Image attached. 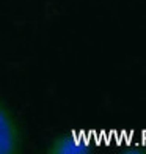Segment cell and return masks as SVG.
<instances>
[{
  "mask_svg": "<svg viewBox=\"0 0 146 154\" xmlns=\"http://www.w3.org/2000/svg\"><path fill=\"white\" fill-rule=\"evenodd\" d=\"M24 149V132L14 112L0 97V154H19Z\"/></svg>",
  "mask_w": 146,
  "mask_h": 154,
  "instance_id": "1",
  "label": "cell"
},
{
  "mask_svg": "<svg viewBox=\"0 0 146 154\" xmlns=\"http://www.w3.org/2000/svg\"><path fill=\"white\" fill-rule=\"evenodd\" d=\"M47 152L49 154H83L90 152L87 146L79 145L77 135H72L71 132H63L50 140L47 145Z\"/></svg>",
  "mask_w": 146,
  "mask_h": 154,
  "instance_id": "2",
  "label": "cell"
}]
</instances>
